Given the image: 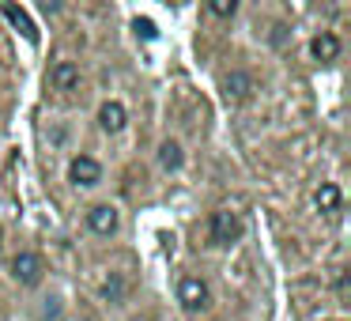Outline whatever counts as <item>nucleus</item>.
I'll return each mask as SVG.
<instances>
[{
    "mask_svg": "<svg viewBox=\"0 0 351 321\" xmlns=\"http://www.w3.org/2000/svg\"><path fill=\"white\" fill-rule=\"evenodd\" d=\"M208 238H212L215 246H230L242 238V219H238V212H230V208H219V212H212V223H208Z\"/></svg>",
    "mask_w": 351,
    "mask_h": 321,
    "instance_id": "nucleus-1",
    "label": "nucleus"
},
{
    "mask_svg": "<svg viewBox=\"0 0 351 321\" xmlns=\"http://www.w3.org/2000/svg\"><path fill=\"white\" fill-rule=\"evenodd\" d=\"M42 272H46V265H42L38 253L23 250V253H16V257H12V276H16L23 287H34V283H42Z\"/></svg>",
    "mask_w": 351,
    "mask_h": 321,
    "instance_id": "nucleus-2",
    "label": "nucleus"
},
{
    "mask_svg": "<svg viewBox=\"0 0 351 321\" xmlns=\"http://www.w3.org/2000/svg\"><path fill=\"white\" fill-rule=\"evenodd\" d=\"M219 87H223V99L227 102H245L253 91H257V84H253V76L245 69H230L227 76L219 80Z\"/></svg>",
    "mask_w": 351,
    "mask_h": 321,
    "instance_id": "nucleus-3",
    "label": "nucleus"
},
{
    "mask_svg": "<svg viewBox=\"0 0 351 321\" xmlns=\"http://www.w3.org/2000/svg\"><path fill=\"white\" fill-rule=\"evenodd\" d=\"M178 302H182L185 310L208 306V283L200 280V276H182V280H178Z\"/></svg>",
    "mask_w": 351,
    "mask_h": 321,
    "instance_id": "nucleus-4",
    "label": "nucleus"
},
{
    "mask_svg": "<svg viewBox=\"0 0 351 321\" xmlns=\"http://www.w3.org/2000/svg\"><path fill=\"white\" fill-rule=\"evenodd\" d=\"M87 227H91L95 235L110 238V235H117V227H121V215H117L114 204H95L91 212H87Z\"/></svg>",
    "mask_w": 351,
    "mask_h": 321,
    "instance_id": "nucleus-5",
    "label": "nucleus"
},
{
    "mask_svg": "<svg viewBox=\"0 0 351 321\" xmlns=\"http://www.w3.org/2000/svg\"><path fill=\"white\" fill-rule=\"evenodd\" d=\"M69 178H72V185H84V189H91V185L102 182V167L91 159V155H76V159L69 163Z\"/></svg>",
    "mask_w": 351,
    "mask_h": 321,
    "instance_id": "nucleus-6",
    "label": "nucleus"
},
{
    "mask_svg": "<svg viewBox=\"0 0 351 321\" xmlns=\"http://www.w3.org/2000/svg\"><path fill=\"white\" fill-rule=\"evenodd\" d=\"M0 12H4V19H8V23L16 27V31L23 34L27 42H38V27H34V19L27 16L23 8H16V4H12V0H4V4H0Z\"/></svg>",
    "mask_w": 351,
    "mask_h": 321,
    "instance_id": "nucleus-7",
    "label": "nucleus"
},
{
    "mask_svg": "<svg viewBox=\"0 0 351 321\" xmlns=\"http://www.w3.org/2000/svg\"><path fill=\"white\" fill-rule=\"evenodd\" d=\"M49 84H53V91H76L80 87V69L72 61H57L53 69H49Z\"/></svg>",
    "mask_w": 351,
    "mask_h": 321,
    "instance_id": "nucleus-8",
    "label": "nucleus"
},
{
    "mask_svg": "<svg viewBox=\"0 0 351 321\" xmlns=\"http://www.w3.org/2000/svg\"><path fill=\"white\" fill-rule=\"evenodd\" d=\"M125 121H129V110H125L121 102H102V110H99V125H102V129H106V132H121Z\"/></svg>",
    "mask_w": 351,
    "mask_h": 321,
    "instance_id": "nucleus-9",
    "label": "nucleus"
},
{
    "mask_svg": "<svg viewBox=\"0 0 351 321\" xmlns=\"http://www.w3.org/2000/svg\"><path fill=\"white\" fill-rule=\"evenodd\" d=\"M313 57H317V61H336V57H340V38H336V34H328V31H321L317 38H313Z\"/></svg>",
    "mask_w": 351,
    "mask_h": 321,
    "instance_id": "nucleus-10",
    "label": "nucleus"
},
{
    "mask_svg": "<svg viewBox=\"0 0 351 321\" xmlns=\"http://www.w3.org/2000/svg\"><path fill=\"white\" fill-rule=\"evenodd\" d=\"M313 204H317V212H325V215L340 212V189H336L332 182H325L317 193H313Z\"/></svg>",
    "mask_w": 351,
    "mask_h": 321,
    "instance_id": "nucleus-11",
    "label": "nucleus"
},
{
    "mask_svg": "<svg viewBox=\"0 0 351 321\" xmlns=\"http://www.w3.org/2000/svg\"><path fill=\"white\" fill-rule=\"evenodd\" d=\"M159 163H162V170H182V163H185L182 144H178V140H162L159 144Z\"/></svg>",
    "mask_w": 351,
    "mask_h": 321,
    "instance_id": "nucleus-12",
    "label": "nucleus"
},
{
    "mask_svg": "<svg viewBox=\"0 0 351 321\" xmlns=\"http://www.w3.org/2000/svg\"><path fill=\"white\" fill-rule=\"evenodd\" d=\"M102 298H106V302H125V276L121 272H110L106 280H102Z\"/></svg>",
    "mask_w": 351,
    "mask_h": 321,
    "instance_id": "nucleus-13",
    "label": "nucleus"
},
{
    "mask_svg": "<svg viewBox=\"0 0 351 321\" xmlns=\"http://www.w3.org/2000/svg\"><path fill=\"white\" fill-rule=\"evenodd\" d=\"M234 8H238V0H208V12L219 16V19H230V16H234Z\"/></svg>",
    "mask_w": 351,
    "mask_h": 321,
    "instance_id": "nucleus-14",
    "label": "nucleus"
},
{
    "mask_svg": "<svg viewBox=\"0 0 351 321\" xmlns=\"http://www.w3.org/2000/svg\"><path fill=\"white\" fill-rule=\"evenodd\" d=\"M132 31H136L140 38H147V42H152V38H159V31H155V23H152V19H132Z\"/></svg>",
    "mask_w": 351,
    "mask_h": 321,
    "instance_id": "nucleus-15",
    "label": "nucleus"
},
{
    "mask_svg": "<svg viewBox=\"0 0 351 321\" xmlns=\"http://www.w3.org/2000/svg\"><path fill=\"white\" fill-rule=\"evenodd\" d=\"M42 4V12H49V16H57V12H61V4L64 0H38Z\"/></svg>",
    "mask_w": 351,
    "mask_h": 321,
    "instance_id": "nucleus-16",
    "label": "nucleus"
}]
</instances>
